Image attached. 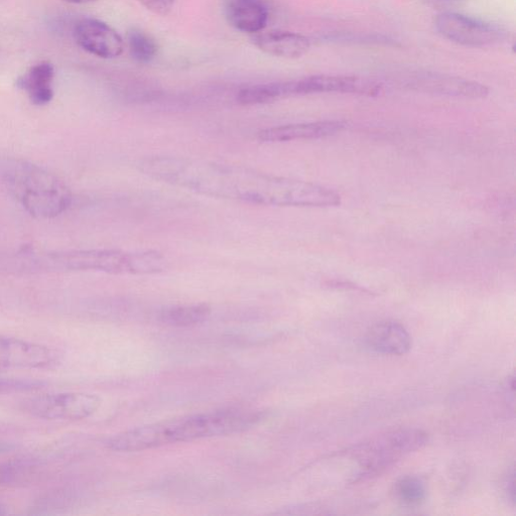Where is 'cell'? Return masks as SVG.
Returning <instances> with one entry per match:
<instances>
[{
    "mask_svg": "<svg viewBox=\"0 0 516 516\" xmlns=\"http://www.w3.org/2000/svg\"><path fill=\"white\" fill-rule=\"evenodd\" d=\"M22 263L33 270L55 272H102L114 275H150L165 269L158 252H123L113 249L25 252Z\"/></svg>",
    "mask_w": 516,
    "mask_h": 516,
    "instance_id": "3957f363",
    "label": "cell"
},
{
    "mask_svg": "<svg viewBox=\"0 0 516 516\" xmlns=\"http://www.w3.org/2000/svg\"><path fill=\"white\" fill-rule=\"evenodd\" d=\"M505 492L508 495V498L514 502L515 501V492H514V470L512 469L510 473H508L505 482H504Z\"/></svg>",
    "mask_w": 516,
    "mask_h": 516,
    "instance_id": "603a6c76",
    "label": "cell"
},
{
    "mask_svg": "<svg viewBox=\"0 0 516 516\" xmlns=\"http://www.w3.org/2000/svg\"><path fill=\"white\" fill-rule=\"evenodd\" d=\"M60 355L48 346L0 335V369H50Z\"/></svg>",
    "mask_w": 516,
    "mask_h": 516,
    "instance_id": "9c48e42d",
    "label": "cell"
},
{
    "mask_svg": "<svg viewBox=\"0 0 516 516\" xmlns=\"http://www.w3.org/2000/svg\"><path fill=\"white\" fill-rule=\"evenodd\" d=\"M400 82L410 90L435 95L481 99L489 94V88L483 84L436 72H413Z\"/></svg>",
    "mask_w": 516,
    "mask_h": 516,
    "instance_id": "ba28073f",
    "label": "cell"
},
{
    "mask_svg": "<svg viewBox=\"0 0 516 516\" xmlns=\"http://www.w3.org/2000/svg\"><path fill=\"white\" fill-rule=\"evenodd\" d=\"M145 175L201 195L262 206L336 207L341 197L316 184L199 159L155 157L142 161Z\"/></svg>",
    "mask_w": 516,
    "mask_h": 516,
    "instance_id": "6da1fadb",
    "label": "cell"
},
{
    "mask_svg": "<svg viewBox=\"0 0 516 516\" xmlns=\"http://www.w3.org/2000/svg\"><path fill=\"white\" fill-rule=\"evenodd\" d=\"M126 43L129 54L140 64H149L158 55L159 45L156 39L140 28L128 31Z\"/></svg>",
    "mask_w": 516,
    "mask_h": 516,
    "instance_id": "d6986e66",
    "label": "cell"
},
{
    "mask_svg": "<svg viewBox=\"0 0 516 516\" xmlns=\"http://www.w3.org/2000/svg\"><path fill=\"white\" fill-rule=\"evenodd\" d=\"M345 127L346 123L340 120L289 124L264 129L258 133V139L266 143L317 140L341 133Z\"/></svg>",
    "mask_w": 516,
    "mask_h": 516,
    "instance_id": "7c38bea8",
    "label": "cell"
},
{
    "mask_svg": "<svg viewBox=\"0 0 516 516\" xmlns=\"http://www.w3.org/2000/svg\"><path fill=\"white\" fill-rule=\"evenodd\" d=\"M54 79V65L50 62H41L19 79L18 86L27 93L32 103L44 106L54 97Z\"/></svg>",
    "mask_w": 516,
    "mask_h": 516,
    "instance_id": "2e32d148",
    "label": "cell"
},
{
    "mask_svg": "<svg viewBox=\"0 0 516 516\" xmlns=\"http://www.w3.org/2000/svg\"><path fill=\"white\" fill-rule=\"evenodd\" d=\"M365 342L372 351L384 355H404L412 347L409 332L396 321H382L373 325L366 334Z\"/></svg>",
    "mask_w": 516,
    "mask_h": 516,
    "instance_id": "5bb4252c",
    "label": "cell"
},
{
    "mask_svg": "<svg viewBox=\"0 0 516 516\" xmlns=\"http://www.w3.org/2000/svg\"><path fill=\"white\" fill-rule=\"evenodd\" d=\"M101 407L99 397L85 393H62L33 397L22 404L28 415L48 421H80Z\"/></svg>",
    "mask_w": 516,
    "mask_h": 516,
    "instance_id": "8992f818",
    "label": "cell"
},
{
    "mask_svg": "<svg viewBox=\"0 0 516 516\" xmlns=\"http://www.w3.org/2000/svg\"><path fill=\"white\" fill-rule=\"evenodd\" d=\"M283 98H287L284 81L251 85L237 94V101L242 105L267 104Z\"/></svg>",
    "mask_w": 516,
    "mask_h": 516,
    "instance_id": "ac0fdd59",
    "label": "cell"
},
{
    "mask_svg": "<svg viewBox=\"0 0 516 516\" xmlns=\"http://www.w3.org/2000/svg\"><path fill=\"white\" fill-rule=\"evenodd\" d=\"M435 27L442 37L465 47H490L505 39V33L498 28L456 13L439 15Z\"/></svg>",
    "mask_w": 516,
    "mask_h": 516,
    "instance_id": "52a82bcc",
    "label": "cell"
},
{
    "mask_svg": "<svg viewBox=\"0 0 516 516\" xmlns=\"http://www.w3.org/2000/svg\"><path fill=\"white\" fill-rule=\"evenodd\" d=\"M2 176L11 194L36 218H55L71 206L73 197L69 187L40 166L9 160L2 166Z\"/></svg>",
    "mask_w": 516,
    "mask_h": 516,
    "instance_id": "277c9868",
    "label": "cell"
},
{
    "mask_svg": "<svg viewBox=\"0 0 516 516\" xmlns=\"http://www.w3.org/2000/svg\"><path fill=\"white\" fill-rule=\"evenodd\" d=\"M294 96L342 93L361 96H377L382 91V84L376 80L345 75H314L299 80H292Z\"/></svg>",
    "mask_w": 516,
    "mask_h": 516,
    "instance_id": "30bf717a",
    "label": "cell"
},
{
    "mask_svg": "<svg viewBox=\"0 0 516 516\" xmlns=\"http://www.w3.org/2000/svg\"><path fill=\"white\" fill-rule=\"evenodd\" d=\"M77 44L86 52L102 59L122 55L124 42L109 25L95 19H84L74 29Z\"/></svg>",
    "mask_w": 516,
    "mask_h": 516,
    "instance_id": "8fae6325",
    "label": "cell"
},
{
    "mask_svg": "<svg viewBox=\"0 0 516 516\" xmlns=\"http://www.w3.org/2000/svg\"><path fill=\"white\" fill-rule=\"evenodd\" d=\"M429 436L419 429H398L381 434L358 446L355 455L362 468L376 472L423 448Z\"/></svg>",
    "mask_w": 516,
    "mask_h": 516,
    "instance_id": "5b68a950",
    "label": "cell"
},
{
    "mask_svg": "<svg viewBox=\"0 0 516 516\" xmlns=\"http://www.w3.org/2000/svg\"><path fill=\"white\" fill-rule=\"evenodd\" d=\"M139 2L155 15L166 17L173 11L177 0H139Z\"/></svg>",
    "mask_w": 516,
    "mask_h": 516,
    "instance_id": "7402d4cb",
    "label": "cell"
},
{
    "mask_svg": "<svg viewBox=\"0 0 516 516\" xmlns=\"http://www.w3.org/2000/svg\"><path fill=\"white\" fill-rule=\"evenodd\" d=\"M43 382L30 379L0 378V395L32 392L42 389Z\"/></svg>",
    "mask_w": 516,
    "mask_h": 516,
    "instance_id": "44dd1931",
    "label": "cell"
},
{
    "mask_svg": "<svg viewBox=\"0 0 516 516\" xmlns=\"http://www.w3.org/2000/svg\"><path fill=\"white\" fill-rule=\"evenodd\" d=\"M65 2L70 4H77V5H83V4H89L96 2V0H65Z\"/></svg>",
    "mask_w": 516,
    "mask_h": 516,
    "instance_id": "d4e9b609",
    "label": "cell"
},
{
    "mask_svg": "<svg viewBox=\"0 0 516 516\" xmlns=\"http://www.w3.org/2000/svg\"><path fill=\"white\" fill-rule=\"evenodd\" d=\"M260 420V414L240 409L196 414L123 432L109 439L107 447L116 452H141L240 433Z\"/></svg>",
    "mask_w": 516,
    "mask_h": 516,
    "instance_id": "7a4b0ae2",
    "label": "cell"
},
{
    "mask_svg": "<svg viewBox=\"0 0 516 516\" xmlns=\"http://www.w3.org/2000/svg\"><path fill=\"white\" fill-rule=\"evenodd\" d=\"M396 498L405 505H421L427 496L425 484L417 477L407 476L395 485Z\"/></svg>",
    "mask_w": 516,
    "mask_h": 516,
    "instance_id": "ffe728a7",
    "label": "cell"
},
{
    "mask_svg": "<svg viewBox=\"0 0 516 516\" xmlns=\"http://www.w3.org/2000/svg\"><path fill=\"white\" fill-rule=\"evenodd\" d=\"M14 449V446L10 443L0 441V454H5Z\"/></svg>",
    "mask_w": 516,
    "mask_h": 516,
    "instance_id": "cb8c5ba5",
    "label": "cell"
},
{
    "mask_svg": "<svg viewBox=\"0 0 516 516\" xmlns=\"http://www.w3.org/2000/svg\"><path fill=\"white\" fill-rule=\"evenodd\" d=\"M8 513H9V510H8L7 506L0 503V515H6Z\"/></svg>",
    "mask_w": 516,
    "mask_h": 516,
    "instance_id": "484cf974",
    "label": "cell"
},
{
    "mask_svg": "<svg viewBox=\"0 0 516 516\" xmlns=\"http://www.w3.org/2000/svg\"><path fill=\"white\" fill-rule=\"evenodd\" d=\"M252 42L266 54L284 59H299L311 48L307 37L283 31L258 33L252 38Z\"/></svg>",
    "mask_w": 516,
    "mask_h": 516,
    "instance_id": "9a60e30c",
    "label": "cell"
},
{
    "mask_svg": "<svg viewBox=\"0 0 516 516\" xmlns=\"http://www.w3.org/2000/svg\"><path fill=\"white\" fill-rule=\"evenodd\" d=\"M210 314L206 304L174 306L162 311L161 321L173 327H192L206 321Z\"/></svg>",
    "mask_w": 516,
    "mask_h": 516,
    "instance_id": "e0dca14e",
    "label": "cell"
},
{
    "mask_svg": "<svg viewBox=\"0 0 516 516\" xmlns=\"http://www.w3.org/2000/svg\"><path fill=\"white\" fill-rule=\"evenodd\" d=\"M224 14L234 29L252 35L262 33L270 19L266 0H224Z\"/></svg>",
    "mask_w": 516,
    "mask_h": 516,
    "instance_id": "4fadbf2b",
    "label": "cell"
}]
</instances>
